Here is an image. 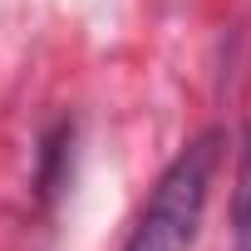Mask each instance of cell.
Here are the masks:
<instances>
[{
  "label": "cell",
  "instance_id": "6da1fadb",
  "mask_svg": "<svg viewBox=\"0 0 251 251\" xmlns=\"http://www.w3.org/2000/svg\"><path fill=\"white\" fill-rule=\"evenodd\" d=\"M217 153H222V133L207 128L163 168V177L148 192V207H143L138 226L128 231L123 251H192L202 212H207Z\"/></svg>",
  "mask_w": 251,
  "mask_h": 251
},
{
  "label": "cell",
  "instance_id": "7a4b0ae2",
  "mask_svg": "<svg viewBox=\"0 0 251 251\" xmlns=\"http://www.w3.org/2000/svg\"><path fill=\"white\" fill-rule=\"evenodd\" d=\"M231 226H236V251H251V133H246L241 168H236V192H231Z\"/></svg>",
  "mask_w": 251,
  "mask_h": 251
}]
</instances>
